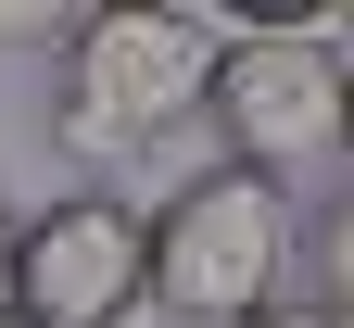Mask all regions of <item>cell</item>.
<instances>
[{
    "label": "cell",
    "instance_id": "1",
    "mask_svg": "<svg viewBox=\"0 0 354 328\" xmlns=\"http://www.w3.org/2000/svg\"><path fill=\"white\" fill-rule=\"evenodd\" d=\"M215 76V26L203 13H76L51 51V139L76 164H140L203 114Z\"/></svg>",
    "mask_w": 354,
    "mask_h": 328
},
{
    "label": "cell",
    "instance_id": "2",
    "mask_svg": "<svg viewBox=\"0 0 354 328\" xmlns=\"http://www.w3.org/2000/svg\"><path fill=\"white\" fill-rule=\"evenodd\" d=\"M291 240H304L291 190H266L241 164H203V177H177L165 215H140V303L177 328H241V316L279 303Z\"/></svg>",
    "mask_w": 354,
    "mask_h": 328
},
{
    "label": "cell",
    "instance_id": "3",
    "mask_svg": "<svg viewBox=\"0 0 354 328\" xmlns=\"http://www.w3.org/2000/svg\"><path fill=\"white\" fill-rule=\"evenodd\" d=\"M203 126H215V164L266 177V190H304V177H342V38L329 26H241L215 38V76H203Z\"/></svg>",
    "mask_w": 354,
    "mask_h": 328
},
{
    "label": "cell",
    "instance_id": "4",
    "mask_svg": "<svg viewBox=\"0 0 354 328\" xmlns=\"http://www.w3.org/2000/svg\"><path fill=\"white\" fill-rule=\"evenodd\" d=\"M13 316L26 328H127L140 316V202L64 190L13 215Z\"/></svg>",
    "mask_w": 354,
    "mask_h": 328
},
{
    "label": "cell",
    "instance_id": "5",
    "mask_svg": "<svg viewBox=\"0 0 354 328\" xmlns=\"http://www.w3.org/2000/svg\"><path fill=\"white\" fill-rule=\"evenodd\" d=\"M64 38H76L64 0H0V51H64Z\"/></svg>",
    "mask_w": 354,
    "mask_h": 328
},
{
    "label": "cell",
    "instance_id": "6",
    "mask_svg": "<svg viewBox=\"0 0 354 328\" xmlns=\"http://www.w3.org/2000/svg\"><path fill=\"white\" fill-rule=\"evenodd\" d=\"M241 328H354L342 303H266V316H241Z\"/></svg>",
    "mask_w": 354,
    "mask_h": 328
},
{
    "label": "cell",
    "instance_id": "7",
    "mask_svg": "<svg viewBox=\"0 0 354 328\" xmlns=\"http://www.w3.org/2000/svg\"><path fill=\"white\" fill-rule=\"evenodd\" d=\"M0 316H13V202H0Z\"/></svg>",
    "mask_w": 354,
    "mask_h": 328
},
{
    "label": "cell",
    "instance_id": "8",
    "mask_svg": "<svg viewBox=\"0 0 354 328\" xmlns=\"http://www.w3.org/2000/svg\"><path fill=\"white\" fill-rule=\"evenodd\" d=\"M0 328H26V316H0Z\"/></svg>",
    "mask_w": 354,
    "mask_h": 328
}]
</instances>
